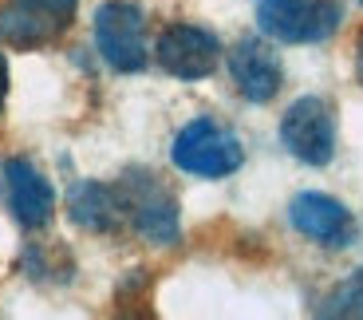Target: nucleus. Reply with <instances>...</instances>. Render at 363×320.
Masks as SVG:
<instances>
[{"label": "nucleus", "instance_id": "1", "mask_svg": "<svg viewBox=\"0 0 363 320\" xmlns=\"http://www.w3.org/2000/svg\"><path fill=\"white\" fill-rule=\"evenodd\" d=\"M170 158L182 174H194V178H229L245 162V147H241V138L225 123L194 119L178 131Z\"/></svg>", "mask_w": 363, "mask_h": 320}, {"label": "nucleus", "instance_id": "2", "mask_svg": "<svg viewBox=\"0 0 363 320\" xmlns=\"http://www.w3.org/2000/svg\"><path fill=\"white\" fill-rule=\"evenodd\" d=\"M115 190H118V202H123V214H127V221L135 226L138 238H146L150 245H174L182 238L178 198L150 170H127Z\"/></svg>", "mask_w": 363, "mask_h": 320}, {"label": "nucleus", "instance_id": "3", "mask_svg": "<svg viewBox=\"0 0 363 320\" xmlns=\"http://www.w3.org/2000/svg\"><path fill=\"white\" fill-rule=\"evenodd\" d=\"M79 0H4L0 4V44L12 52H36L75 24Z\"/></svg>", "mask_w": 363, "mask_h": 320}, {"label": "nucleus", "instance_id": "4", "mask_svg": "<svg viewBox=\"0 0 363 320\" xmlns=\"http://www.w3.org/2000/svg\"><path fill=\"white\" fill-rule=\"evenodd\" d=\"M340 0H257V24L281 44H320L340 28Z\"/></svg>", "mask_w": 363, "mask_h": 320}, {"label": "nucleus", "instance_id": "5", "mask_svg": "<svg viewBox=\"0 0 363 320\" xmlns=\"http://www.w3.org/2000/svg\"><path fill=\"white\" fill-rule=\"evenodd\" d=\"M281 143L296 162L304 166H328L336 158V111L320 95L289 103L281 115Z\"/></svg>", "mask_w": 363, "mask_h": 320}, {"label": "nucleus", "instance_id": "6", "mask_svg": "<svg viewBox=\"0 0 363 320\" xmlns=\"http://www.w3.org/2000/svg\"><path fill=\"white\" fill-rule=\"evenodd\" d=\"M95 48L103 64L123 75H135L146 67V16L130 0H107L95 12Z\"/></svg>", "mask_w": 363, "mask_h": 320}, {"label": "nucleus", "instance_id": "7", "mask_svg": "<svg viewBox=\"0 0 363 320\" xmlns=\"http://www.w3.org/2000/svg\"><path fill=\"white\" fill-rule=\"evenodd\" d=\"M155 55L162 72H170L174 79H206L221 64V44L213 32H206L198 24H170L158 36Z\"/></svg>", "mask_w": 363, "mask_h": 320}, {"label": "nucleus", "instance_id": "8", "mask_svg": "<svg viewBox=\"0 0 363 320\" xmlns=\"http://www.w3.org/2000/svg\"><path fill=\"white\" fill-rule=\"evenodd\" d=\"M289 221L296 233H304L308 241L324 249H344L355 241V218L340 198L332 194H316V190H304L292 198L289 206Z\"/></svg>", "mask_w": 363, "mask_h": 320}, {"label": "nucleus", "instance_id": "9", "mask_svg": "<svg viewBox=\"0 0 363 320\" xmlns=\"http://www.w3.org/2000/svg\"><path fill=\"white\" fill-rule=\"evenodd\" d=\"M229 75H233V87L245 103H272L284 83L281 55L257 36H245L229 52Z\"/></svg>", "mask_w": 363, "mask_h": 320}, {"label": "nucleus", "instance_id": "10", "mask_svg": "<svg viewBox=\"0 0 363 320\" xmlns=\"http://www.w3.org/2000/svg\"><path fill=\"white\" fill-rule=\"evenodd\" d=\"M4 190H9V206L24 229H44L55 218L52 182L28 158H9L4 162Z\"/></svg>", "mask_w": 363, "mask_h": 320}, {"label": "nucleus", "instance_id": "11", "mask_svg": "<svg viewBox=\"0 0 363 320\" xmlns=\"http://www.w3.org/2000/svg\"><path fill=\"white\" fill-rule=\"evenodd\" d=\"M67 218L75 221L87 233H115L127 214H123V202H118L115 186L103 182H75L67 194Z\"/></svg>", "mask_w": 363, "mask_h": 320}, {"label": "nucleus", "instance_id": "12", "mask_svg": "<svg viewBox=\"0 0 363 320\" xmlns=\"http://www.w3.org/2000/svg\"><path fill=\"white\" fill-rule=\"evenodd\" d=\"M320 316H344V320H363V269H355L347 281H340L328 301L320 304Z\"/></svg>", "mask_w": 363, "mask_h": 320}, {"label": "nucleus", "instance_id": "13", "mask_svg": "<svg viewBox=\"0 0 363 320\" xmlns=\"http://www.w3.org/2000/svg\"><path fill=\"white\" fill-rule=\"evenodd\" d=\"M4 99H9V64H4V52H0V111H4Z\"/></svg>", "mask_w": 363, "mask_h": 320}, {"label": "nucleus", "instance_id": "14", "mask_svg": "<svg viewBox=\"0 0 363 320\" xmlns=\"http://www.w3.org/2000/svg\"><path fill=\"white\" fill-rule=\"evenodd\" d=\"M355 75H359V83H363V32H359V40H355Z\"/></svg>", "mask_w": 363, "mask_h": 320}, {"label": "nucleus", "instance_id": "15", "mask_svg": "<svg viewBox=\"0 0 363 320\" xmlns=\"http://www.w3.org/2000/svg\"><path fill=\"white\" fill-rule=\"evenodd\" d=\"M359 4H363V0H359Z\"/></svg>", "mask_w": 363, "mask_h": 320}]
</instances>
